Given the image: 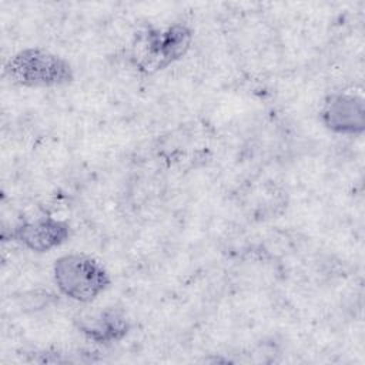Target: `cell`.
<instances>
[{"mask_svg": "<svg viewBox=\"0 0 365 365\" xmlns=\"http://www.w3.org/2000/svg\"><path fill=\"white\" fill-rule=\"evenodd\" d=\"M191 43L192 31L182 23H174L165 29L148 27L135 33L130 58L140 71L155 73L184 57Z\"/></svg>", "mask_w": 365, "mask_h": 365, "instance_id": "1", "label": "cell"}, {"mask_svg": "<svg viewBox=\"0 0 365 365\" xmlns=\"http://www.w3.org/2000/svg\"><path fill=\"white\" fill-rule=\"evenodd\" d=\"M4 76L21 87H61L74 80V68L68 60L50 50L27 47L7 60Z\"/></svg>", "mask_w": 365, "mask_h": 365, "instance_id": "2", "label": "cell"}, {"mask_svg": "<svg viewBox=\"0 0 365 365\" xmlns=\"http://www.w3.org/2000/svg\"><path fill=\"white\" fill-rule=\"evenodd\" d=\"M53 277L63 295L83 304L93 302L111 284L106 267L83 252L58 257L53 265Z\"/></svg>", "mask_w": 365, "mask_h": 365, "instance_id": "3", "label": "cell"}, {"mask_svg": "<svg viewBox=\"0 0 365 365\" xmlns=\"http://www.w3.org/2000/svg\"><path fill=\"white\" fill-rule=\"evenodd\" d=\"M319 120L335 134L361 135L365 130L364 98L346 91L331 93L321 104Z\"/></svg>", "mask_w": 365, "mask_h": 365, "instance_id": "4", "label": "cell"}, {"mask_svg": "<svg viewBox=\"0 0 365 365\" xmlns=\"http://www.w3.org/2000/svg\"><path fill=\"white\" fill-rule=\"evenodd\" d=\"M77 329L96 344H113L121 341L131 329V322L120 308L106 307L84 311L74 317Z\"/></svg>", "mask_w": 365, "mask_h": 365, "instance_id": "5", "label": "cell"}, {"mask_svg": "<svg viewBox=\"0 0 365 365\" xmlns=\"http://www.w3.org/2000/svg\"><path fill=\"white\" fill-rule=\"evenodd\" d=\"M71 234L70 224L54 217H38L14 227L11 237L34 252H48L63 245Z\"/></svg>", "mask_w": 365, "mask_h": 365, "instance_id": "6", "label": "cell"}]
</instances>
